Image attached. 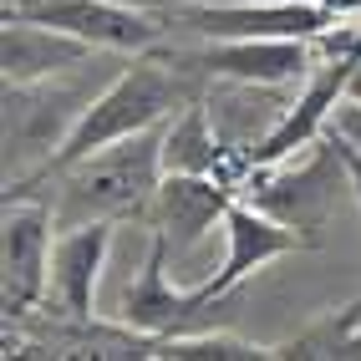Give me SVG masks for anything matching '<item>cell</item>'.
Listing matches in <instances>:
<instances>
[{
    "mask_svg": "<svg viewBox=\"0 0 361 361\" xmlns=\"http://www.w3.org/2000/svg\"><path fill=\"white\" fill-rule=\"evenodd\" d=\"M163 168L168 173H209V178H224L234 188H245L250 153H239L224 142L219 123H214V107L199 92L194 102H183L178 117L163 123Z\"/></svg>",
    "mask_w": 361,
    "mask_h": 361,
    "instance_id": "cell-13",
    "label": "cell"
},
{
    "mask_svg": "<svg viewBox=\"0 0 361 361\" xmlns=\"http://www.w3.org/2000/svg\"><path fill=\"white\" fill-rule=\"evenodd\" d=\"M341 188H351V168H346V153H341V142H336V133L326 128L305 148L300 163H290V158L255 163L239 194L250 204H259L264 214H275L280 224L300 229L310 245H316L321 229L331 224L336 204H341Z\"/></svg>",
    "mask_w": 361,
    "mask_h": 361,
    "instance_id": "cell-3",
    "label": "cell"
},
{
    "mask_svg": "<svg viewBox=\"0 0 361 361\" xmlns=\"http://www.w3.org/2000/svg\"><path fill=\"white\" fill-rule=\"evenodd\" d=\"M346 102H361V61H356V71H351V82H346Z\"/></svg>",
    "mask_w": 361,
    "mask_h": 361,
    "instance_id": "cell-21",
    "label": "cell"
},
{
    "mask_svg": "<svg viewBox=\"0 0 361 361\" xmlns=\"http://www.w3.org/2000/svg\"><path fill=\"white\" fill-rule=\"evenodd\" d=\"M56 214L41 194H6L0 219V310L6 321H26L51 295V250Z\"/></svg>",
    "mask_w": 361,
    "mask_h": 361,
    "instance_id": "cell-5",
    "label": "cell"
},
{
    "mask_svg": "<svg viewBox=\"0 0 361 361\" xmlns=\"http://www.w3.org/2000/svg\"><path fill=\"white\" fill-rule=\"evenodd\" d=\"M168 26L188 36H305L321 41L341 16L331 0H229V6H168L158 11Z\"/></svg>",
    "mask_w": 361,
    "mask_h": 361,
    "instance_id": "cell-8",
    "label": "cell"
},
{
    "mask_svg": "<svg viewBox=\"0 0 361 361\" xmlns=\"http://www.w3.org/2000/svg\"><path fill=\"white\" fill-rule=\"evenodd\" d=\"M239 199V188L209 173H163L153 209H148V229H158L168 239V255L183 259L204 234H214V224H224L229 204Z\"/></svg>",
    "mask_w": 361,
    "mask_h": 361,
    "instance_id": "cell-11",
    "label": "cell"
},
{
    "mask_svg": "<svg viewBox=\"0 0 361 361\" xmlns=\"http://www.w3.org/2000/svg\"><path fill=\"white\" fill-rule=\"evenodd\" d=\"M82 71V66H77ZM66 77H46V82H6V183H20L41 173L51 153L66 142V133L77 128V117L102 87H77Z\"/></svg>",
    "mask_w": 361,
    "mask_h": 361,
    "instance_id": "cell-4",
    "label": "cell"
},
{
    "mask_svg": "<svg viewBox=\"0 0 361 361\" xmlns=\"http://www.w3.org/2000/svg\"><path fill=\"white\" fill-rule=\"evenodd\" d=\"M199 46H173L183 71L199 82H255V87H290L305 82L316 61V41L305 36H194Z\"/></svg>",
    "mask_w": 361,
    "mask_h": 361,
    "instance_id": "cell-6",
    "label": "cell"
},
{
    "mask_svg": "<svg viewBox=\"0 0 361 361\" xmlns=\"http://www.w3.org/2000/svg\"><path fill=\"white\" fill-rule=\"evenodd\" d=\"M107 51L87 46L82 36L56 31L46 20H26V16H6L0 26V77L11 87L16 82H46V77H66L87 61H97Z\"/></svg>",
    "mask_w": 361,
    "mask_h": 361,
    "instance_id": "cell-14",
    "label": "cell"
},
{
    "mask_svg": "<svg viewBox=\"0 0 361 361\" xmlns=\"http://www.w3.org/2000/svg\"><path fill=\"white\" fill-rule=\"evenodd\" d=\"M224 259H219V270H214L204 280V290L214 300H224L234 285H245L250 275H259L264 264H275L280 255H290V250H305L310 239L290 224H280L275 214H264L259 204H250L245 194H239L224 214Z\"/></svg>",
    "mask_w": 361,
    "mask_h": 361,
    "instance_id": "cell-10",
    "label": "cell"
},
{
    "mask_svg": "<svg viewBox=\"0 0 361 361\" xmlns=\"http://www.w3.org/2000/svg\"><path fill=\"white\" fill-rule=\"evenodd\" d=\"M148 361H275V346L245 341L234 331H178V336H153Z\"/></svg>",
    "mask_w": 361,
    "mask_h": 361,
    "instance_id": "cell-16",
    "label": "cell"
},
{
    "mask_svg": "<svg viewBox=\"0 0 361 361\" xmlns=\"http://www.w3.org/2000/svg\"><path fill=\"white\" fill-rule=\"evenodd\" d=\"M6 16L46 20L56 31L82 36L87 46L112 56H142L163 41V16H153L137 0H6Z\"/></svg>",
    "mask_w": 361,
    "mask_h": 361,
    "instance_id": "cell-7",
    "label": "cell"
},
{
    "mask_svg": "<svg viewBox=\"0 0 361 361\" xmlns=\"http://www.w3.org/2000/svg\"><path fill=\"white\" fill-rule=\"evenodd\" d=\"M194 97H199V77L183 71L168 51L158 56V46H153V51H142V56H128V66L117 71L112 82H102V92L87 102V112L77 117V128L66 133V142L51 153V163H46L41 173L20 178V183H41V178L61 173V168L82 163L87 153L117 142V137L148 133V128L168 123L173 107L194 102ZM6 188H16V183H6Z\"/></svg>",
    "mask_w": 361,
    "mask_h": 361,
    "instance_id": "cell-2",
    "label": "cell"
},
{
    "mask_svg": "<svg viewBox=\"0 0 361 361\" xmlns=\"http://www.w3.org/2000/svg\"><path fill=\"white\" fill-rule=\"evenodd\" d=\"M168 239L158 229H148V255H142L137 264V280L123 290V310H117V326H128L137 336H178L188 331L204 305H214V295L204 290V285H194V290H178L173 280H168Z\"/></svg>",
    "mask_w": 361,
    "mask_h": 361,
    "instance_id": "cell-9",
    "label": "cell"
},
{
    "mask_svg": "<svg viewBox=\"0 0 361 361\" xmlns=\"http://www.w3.org/2000/svg\"><path fill=\"white\" fill-rule=\"evenodd\" d=\"M275 356L285 361H326V356H361V300L310 321L305 331L275 341Z\"/></svg>",
    "mask_w": 361,
    "mask_h": 361,
    "instance_id": "cell-15",
    "label": "cell"
},
{
    "mask_svg": "<svg viewBox=\"0 0 361 361\" xmlns=\"http://www.w3.org/2000/svg\"><path fill=\"white\" fill-rule=\"evenodd\" d=\"M163 123L148 133H133V137H117L107 148L87 153L82 163L61 168V173L41 178L56 188V199H46L56 214V229H77V224H123V219H148L153 194L163 183ZM41 183H16L6 194H26V188Z\"/></svg>",
    "mask_w": 361,
    "mask_h": 361,
    "instance_id": "cell-1",
    "label": "cell"
},
{
    "mask_svg": "<svg viewBox=\"0 0 361 361\" xmlns=\"http://www.w3.org/2000/svg\"><path fill=\"white\" fill-rule=\"evenodd\" d=\"M112 234L117 224H77V229H56V250H51V305L66 321L92 326L97 321V285L112 255Z\"/></svg>",
    "mask_w": 361,
    "mask_h": 361,
    "instance_id": "cell-12",
    "label": "cell"
},
{
    "mask_svg": "<svg viewBox=\"0 0 361 361\" xmlns=\"http://www.w3.org/2000/svg\"><path fill=\"white\" fill-rule=\"evenodd\" d=\"M331 133L336 137H346L351 148H361V102H341L331 112Z\"/></svg>",
    "mask_w": 361,
    "mask_h": 361,
    "instance_id": "cell-17",
    "label": "cell"
},
{
    "mask_svg": "<svg viewBox=\"0 0 361 361\" xmlns=\"http://www.w3.org/2000/svg\"><path fill=\"white\" fill-rule=\"evenodd\" d=\"M341 142V153H346V168H351V199H356V209H361V148H351L346 137H336Z\"/></svg>",
    "mask_w": 361,
    "mask_h": 361,
    "instance_id": "cell-18",
    "label": "cell"
},
{
    "mask_svg": "<svg viewBox=\"0 0 361 361\" xmlns=\"http://www.w3.org/2000/svg\"><path fill=\"white\" fill-rule=\"evenodd\" d=\"M331 11L341 20H351V16H361V0H331Z\"/></svg>",
    "mask_w": 361,
    "mask_h": 361,
    "instance_id": "cell-20",
    "label": "cell"
},
{
    "mask_svg": "<svg viewBox=\"0 0 361 361\" xmlns=\"http://www.w3.org/2000/svg\"><path fill=\"white\" fill-rule=\"evenodd\" d=\"M148 11H168V6H229V0H137Z\"/></svg>",
    "mask_w": 361,
    "mask_h": 361,
    "instance_id": "cell-19",
    "label": "cell"
}]
</instances>
